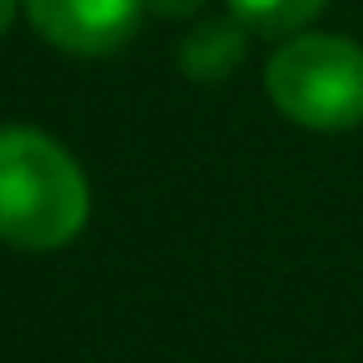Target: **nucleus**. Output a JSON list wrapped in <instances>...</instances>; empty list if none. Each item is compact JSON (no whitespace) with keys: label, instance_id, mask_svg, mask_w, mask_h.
Masks as SVG:
<instances>
[{"label":"nucleus","instance_id":"3","mask_svg":"<svg viewBox=\"0 0 363 363\" xmlns=\"http://www.w3.org/2000/svg\"><path fill=\"white\" fill-rule=\"evenodd\" d=\"M21 6L35 35L65 55H110L150 16V0H21Z\"/></svg>","mask_w":363,"mask_h":363},{"label":"nucleus","instance_id":"4","mask_svg":"<svg viewBox=\"0 0 363 363\" xmlns=\"http://www.w3.org/2000/svg\"><path fill=\"white\" fill-rule=\"evenodd\" d=\"M244 35H249V30H244L239 21H204V26H194V30L179 40V70H184L189 80H199V85H219V80L244 60V50H249Z\"/></svg>","mask_w":363,"mask_h":363},{"label":"nucleus","instance_id":"5","mask_svg":"<svg viewBox=\"0 0 363 363\" xmlns=\"http://www.w3.org/2000/svg\"><path fill=\"white\" fill-rule=\"evenodd\" d=\"M323 6H328V0H229V11H234V21H239L244 30H254V35H279V40L298 35Z\"/></svg>","mask_w":363,"mask_h":363},{"label":"nucleus","instance_id":"1","mask_svg":"<svg viewBox=\"0 0 363 363\" xmlns=\"http://www.w3.org/2000/svg\"><path fill=\"white\" fill-rule=\"evenodd\" d=\"M90 219V179L80 160L35 125H0V244L55 254Z\"/></svg>","mask_w":363,"mask_h":363},{"label":"nucleus","instance_id":"7","mask_svg":"<svg viewBox=\"0 0 363 363\" xmlns=\"http://www.w3.org/2000/svg\"><path fill=\"white\" fill-rule=\"evenodd\" d=\"M16 6H21V0H0V40H6L11 21H16Z\"/></svg>","mask_w":363,"mask_h":363},{"label":"nucleus","instance_id":"2","mask_svg":"<svg viewBox=\"0 0 363 363\" xmlns=\"http://www.w3.org/2000/svg\"><path fill=\"white\" fill-rule=\"evenodd\" d=\"M264 95L298 130L338 135L363 125V45L348 35L298 30L264 65Z\"/></svg>","mask_w":363,"mask_h":363},{"label":"nucleus","instance_id":"6","mask_svg":"<svg viewBox=\"0 0 363 363\" xmlns=\"http://www.w3.org/2000/svg\"><path fill=\"white\" fill-rule=\"evenodd\" d=\"M204 0H150V11L164 16V21H179V16H194Z\"/></svg>","mask_w":363,"mask_h":363}]
</instances>
